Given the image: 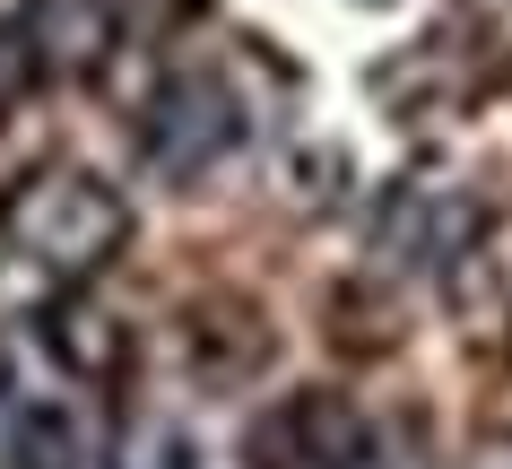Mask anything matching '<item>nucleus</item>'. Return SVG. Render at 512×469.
Listing matches in <instances>:
<instances>
[{
    "label": "nucleus",
    "mask_w": 512,
    "mask_h": 469,
    "mask_svg": "<svg viewBox=\"0 0 512 469\" xmlns=\"http://www.w3.org/2000/svg\"><path fill=\"white\" fill-rule=\"evenodd\" d=\"M27 409H35V391H27V374H18V339L0 331V461H9V443H18Z\"/></svg>",
    "instance_id": "5"
},
{
    "label": "nucleus",
    "mask_w": 512,
    "mask_h": 469,
    "mask_svg": "<svg viewBox=\"0 0 512 469\" xmlns=\"http://www.w3.org/2000/svg\"><path fill=\"white\" fill-rule=\"evenodd\" d=\"M243 139V96L217 70H183V79L157 87V105L139 122V148H148V166L191 183V174H209L226 148Z\"/></svg>",
    "instance_id": "2"
},
{
    "label": "nucleus",
    "mask_w": 512,
    "mask_h": 469,
    "mask_svg": "<svg viewBox=\"0 0 512 469\" xmlns=\"http://www.w3.org/2000/svg\"><path fill=\"white\" fill-rule=\"evenodd\" d=\"M0 244L18 252L35 278L79 287V278H96L113 252L131 244V209L87 166H44L27 183H9V200H0Z\"/></svg>",
    "instance_id": "1"
},
{
    "label": "nucleus",
    "mask_w": 512,
    "mask_h": 469,
    "mask_svg": "<svg viewBox=\"0 0 512 469\" xmlns=\"http://www.w3.org/2000/svg\"><path fill=\"white\" fill-rule=\"evenodd\" d=\"M122 469H191V443L174 435V426H131V443H122Z\"/></svg>",
    "instance_id": "6"
},
{
    "label": "nucleus",
    "mask_w": 512,
    "mask_h": 469,
    "mask_svg": "<svg viewBox=\"0 0 512 469\" xmlns=\"http://www.w3.org/2000/svg\"><path fill=\"white\" fill-rule=\"evenodd\" d=\"M122 18H131V0H27L18 44H27L35 70H53V79H87V70H105V61H113Z\"/></svg>",
    "instance_id": "4"
},
{
    "label": "nucleus",
    "mask_w": 512,
    "mask_h": 469,
    "mask_svg": "<svg viewBox=\"0 0 512 469\" xmlns=\"http://www.w3.org/2000/svg\"><path fill=\"white\" fill-rule=\"evenodd\" d=\"M365 417L339 391H287L270 417H252L243 461L252 469H365Z\"/></svg>",
    "instance_id": "3"
}]
</instances>
